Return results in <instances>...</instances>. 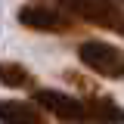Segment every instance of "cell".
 <instances>
[{
    "label": "cell",
    "instance_id": "obj_1",
    "mask_svg": "<svg viewBox=\"0 0 124 124\" xmlns=\"http://www.w3.org/2000/svg\"><path fill=\"white\" fill-rule=\"evenodd\" d=\"M34 106L44 108L46 115H53L62 124H96L84 96L56 90V87H34Z\"/></svg>",
    "mask_w": 124,
    "mask_h": 124
},
{
    "label": "cell",
    "instance_id": "obj_2",
    "mask_svg": "<svg viewBox=\"0 0 124 124\" xmlns=\"http://www.w3.org/2000/svg\"><path fill=\"white\" fill-rule=\"evenodd\" d=\"M78 59L81 65L99 78L124 81V50L106 40H81L78 44Z\"/></svg>",
    "mask_w": 124,
    "mask_h": 124
},
{
    "label": "cell",
    "instance_id": "obj_3",
    "mask_svg": "<svg viewBox=\"0 0 124 124\" xmlns=\"http://www.w3.org/2000/svg\"><path fill=\"white\" fill-rule=\"evenodd\" d=\"M19 22L25 28L44 31V34H71L81 25L71 13H65L62 6H53V3H28V6H22Z\"/></svg>",
    "mask_w": 124,
    "mask_h": 124
},
{
    "label": "cell",
    "instance_id": "obj_4",
    "mask_svg": "<svg viewBox=\"0 0 124 124\" xmlns=\"http://www.w3.org/2000/svg\"><path fill=\"white\" fill-rule=\"evenodd\" d=\"M84 102L96 124H124V108L96 87H84Z\"/></svg>",
    "mask_w": 124,
    "mask_h": 124
},
{
    "label": "cell",
    "instance_id": "obj_5",
    "mask_svg": "<svg viewBox=\"0 0 124 124\" xmlns=\"http://www.w3.org/2000/svg\"><path fill=\"white\" fill-rule=\"evenodd\" d=\"M0 124H50L44 108L25 99H0Z\"/></svg>",
    "mask_w": 124,
    "mask_h": 124
},
{
    "label": "cell",
    "instance_id": "obj_6",
    "mask_svg": "<svg viewBox=\"0 0 124 124\" xmlns=\"http://www.w3.org/2000/svg\"><path fill=\"white\" fill-rule=\"evenodd\" d=\"M0 84L9 90H31L34 87V75L19 62H0Z\"/></svg>",
    "mask_w": 124,
    "mask_h": 124
},
{
    "label": "cell",
    "instance_id": "obj_7",
    "mask_svg": "<svg viewBox=\"0 0 124 124\" xmlns=\"http://www.w3.org/2000/svg\"><path fill=\"white\" fill-rule=\"evenodd\" d=\"M115 3H124V0H115Z\"/></svg>",
    "mask_w": 124,
    "mask_h": 124
}]
</instances>
